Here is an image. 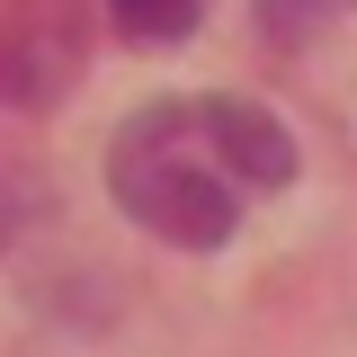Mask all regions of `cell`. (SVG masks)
I'll return each instance as SVG.
<instances>
[{"label": "cell", "mask_w": 357, "mask_h": 357, "mask_svg": "<svg viewBox=\"0 0 357 357\" xmlns=\"http://www.w3.org/2000/svg\"><path fill=\"white\" fill-rule=\"evenodd\" d=\"M357 0H259V36L268 45H312L321 27H340Z\"/></svg>", "instance_id": "obj_3"}, {"label": "cell", "mask_w": 357, "mask_h": 357, "mask_svg": "<svg viewBox=\"0 0 357 357\" xmlns=\"http://www.w3.org/2000/svg\"><path fill=\"white\" fill-rule=\"evenodd\" d=\"M107 197L170 250H223L250 188L223 161L206 98H161V107L126 116V134L107 143Z\"/></svg>", "instance_id": "obj_1"}, {"label": "cell", "mask_w": 357, "mask_h": 357, "mask_svg": "<svg viewBox=\"0 0 357 357\" xmlns=\"http://www.w3.org/2000/svg\"><path fill=\"white\" fill-rule=\"evenodd\" d=\"M197 9H206V0H116V18H126L134 45H178L197 27Z\"/></svg>", "instance_id": "obj_4"}, {"label": "cell", "mask_w": 357, "mask_h": 357, "mask_svg": "<svg viewBox=\"0 0 357 357\" xmlns=\"http://www.w3.org/2000/svg\"><path fill=\"white\" fill-rule=\"evenodd\" d=\"M206 116H215V143H223V161H232V178H241V188L277 197V188L295 178V134L277 126L268 107H250V98L215 89V98H206Z\"/></svg>", "instance_id": "obj_2"}]
</instances>
